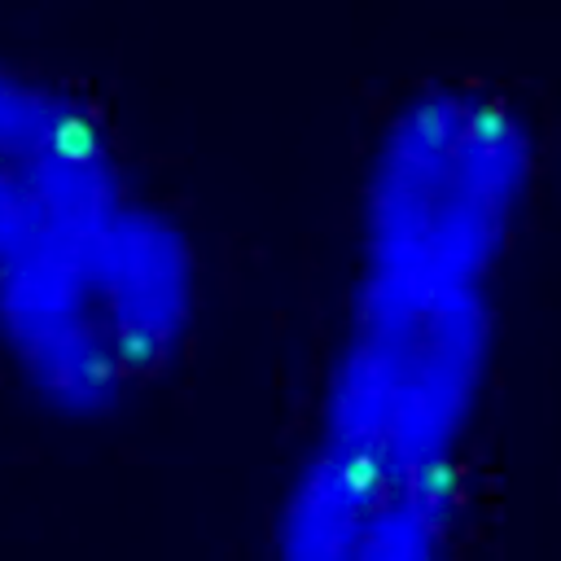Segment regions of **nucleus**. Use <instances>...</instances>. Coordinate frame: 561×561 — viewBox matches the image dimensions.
Wrapping results in <instances>:
<instances>
[{"label":"nucleus","instance_id":"nucleus-1","mask_svg":"<svg viewBox=\"0 0 561 561\" xmlns=\"http://www.w3.org/2000/svg\"><path fill=\"white\" fill-rule=\"evenodd\" d=\"M197 298L193 232L136 188L0 267V355L53 412H110L184 346Z\"/></svg>","mask_w":561,"mask_h":561},{"label":"nucleus","instance_id":"nucleus-2","mask_svg":"<svg viewBox=\"0 0 561 561\" xmlns=\"http://www.w3.org/2000/svg\"><path fill=\"white\" fill-rule=\"evenodd\" d=\"M535 184V131L491 83L434 79L377 127L355 197V272L495 285Z\"/></svg>","mask_w":561,"mask_h":561},{"label":"nucleus","instance_id":"nucleus-3","mask_svg":"<svg viewBox=\"0 0 561 561\" xmlns=\"http://www.w3.org/2000/svg\"><path fill=\"white\" fill-rule=\"evenodd\" d=\"M495 364L491 285L355 272L316 438L408 465H460Z\"/></svg>","mask_w":561,"mask_h":561},{"label":"nucleus","instance_id":"nucleus-4","mask_svg":"<svg viewBox=\"0 0 561 561\" xmlns=\"http://www.w3.org/2000/svg\"><path fill=\"white\" fill-rule=\"evenodd\" d=\"M460 465H408L311 438L289 469L267 561H451Z\"/></svg>","mask_w":561,"mask_h":561},{"label":"nucleus","instance_id":"nucleus-5","mask_svg":"<svg viewBox=\"0 0 561 561\" xmlns=\"http://www.w3.org/2000/svg\"><path fill=\"white\" fill-rule=\"evenodd\" d=\"M136 193L88 92L0 53V267Z\"/></svg>","mask_w":561,"mask_h":561}]
</instances>
